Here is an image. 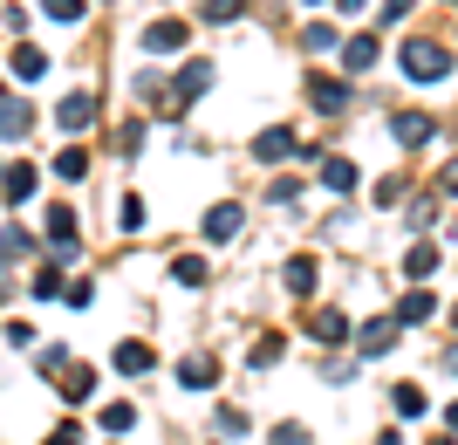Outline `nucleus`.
<instances>
[{
  "mask_svg": "<svg viewBox=\"0 0 458 445\" xmlns=\"http://www.w3.org/2000/svg\"><path fill=\"white\" fill-rule=\"evenodd\" d=\"M172 274L185 281V288H206V261H199V253H178V261H172Z\"/></svg>",
  "mask_w": 458,
  "mask_h": 445,
  "instance_id": "nucleus-23",
  "label": "nucleus"
},
{
  "mask_svg": "<svg viewBox=\"0 0 458 445\" xmlns=\"http://www.w3.org/2000/svg\"><path fill=\"white\" fill-rule=\"evenodd\" d=\"M144 48H165V56H172V48H185V21H151V28H144Z\"/></svg>",
  "mask_w": 458,
  "mask_h": 445,
  "instance_id": "nucleus-9",
  "label": "nucleus"
},
{
  "mask_svg": "<svg viewBox=\"0 0 458 445\" xmlns=\"http://www.w3.org/2000/svg\"><path fill=\"white\" fill-rule=\"evenodd\" d=\"M206 82H212V62H206V56H199V62H185V69H178V90H172V103H178V110H185V103L199 97Z\"/></svg>",
  "mask_w": 458,
  "mask_h": 445,
  "instance_id": "nucleus-7",
  "label": "nucleus"
},
{
  "mask_svg": "<svg viewBox=\"0 0 458 445\" xmlns=\"http://www.w3.org/2000/svg\"><path fill=\"white\" fill-rule=\"evenodd\" d=\"M308 165L322 172L328 193H356V165H349V158H308Z\"/></svg>",
  "mask_w": 458,
  "mask_h": 445,
  "instance_id": "nucleus-8",
  "label": "nucleus"
},
{
  "mask_svg": "<svg viewBox=\"0 0 458 445\" xmlns=\"http://www.w3.org/2000/svg\"><path fill=\"white\" fill-rule=\"evenodd\" d=\"M35 185H41L35 165H7V172H0V193H7V206H28V199H35Z\"/></svg>",
  "mask_w": 458,
  "mask_h": 445,
  "instance_id": "nucleus-3",
  "label": "nucleus"
},
{
  "mask_svg": "<svg viewBox=\"0 0 458 445\" xmlns=\"http://www.w3.org/2000/svg\"><path fill=\"white\" fill-rule=\"evenodd\" d=\"M55 390L69 398V405H82V398L96 390V377H89V370H69V384H55Z\"/></svg>",
  "mask_w": 458,
  "mask_h": 445,
  "instance_id": "nucleus-24",
  "label": "nucleus"
},
{
  "mask_svg": "<svg viewBox=\"0 0 458 445\" xmlns=\"http://www.w3.org/2000/svg\"><path fill=\"white\" fill-rule=\"evenodd\" d=\"M431 445H452V439H431Z\"/></svg>",
  "mask_w": 458,
  "mask_h": 445,
  "instance_id": "nucleus-41",
  "label": "nucleus"
},
{
  "mask_svg": "<svg viewBox=\"0 0 458 445\" xmlns=\"http://www.w3.org/2000/svg\"><path fill=\"white\" fill-rule=\"evenodd\" d=\"M390 343H397V322H363V336H356V349H363V356H383Z\"/></svg>",
  "mask_w": 458,
  "mask_h": 445,
  "instance_id": "nucleus-15",
  "label": "nucleus"
},
{
  "mask_svg": "<svg viewBox=\"0 0 458 445\" xmlns=\"http://www.w3.org/2000/svg\"><path fill=\"white\" fill-rule=\"evenodd\" d=\"M219 432H226V445H233V439H240V432H247V418H240V411L226 405V411H219Z\"/></svg>",
  "mask_w": 458,
  "mask_h": 445,
  "instance_id": "nucleus-34",
  "label": "nucleus"
},
{
  "mask_svg": "<svg viewBox=\"0 0 458 445\" xmlns=\"http://www.w3.org/2000/svg\"><path fill=\"white\" fill-rule=\"evenodd\" d=\"M403 274H411V281H431V274H438V247H431V240H418V247H411V261H403Z\"/></svg>",
  "mask_w": 458,
  "mask_h": 445,
  "instance_id": "nucleus-17",
  "label": "nucleus"
},
{
  "mask_svg": "<svg viewBox=\"0 0 458 445\" xmlns=\"http://www.w3.org/2000/svg\"><path fill=\"white\" fill-rule=\"evenodd\" d=\"M116 370H123V377H144V370H151V349H144V343H123V349H116Z\"/></svg>",
  "mask_w": 458,
  "mask_h": 445,
  "instance_id": "nucleus-20",
  "label": "nucleus"
},
{
  "mask_svg": "<svg viewBox=\"0 0 458 445\" xmlns=\"http://www.w3.org/2000/svg\"><path fill=\"white\" fill-rule=\"evenodd\" d=\"M116 213H123V219H116V227H123V233H137V227H144V199H123V206H116Z\"/></svg>",
  "mask_w": 458,
  "mask_h": 445,
  "instance_id": "nucleus-28",
  "label": "nucleus"
},
{
  "mask_svg": "<svg viewBox=\"0 0 458 445\" xmlns=\"http://www.w3.org/2000/svg\"><path fill=\"white\" fill-rule=\"evenodd\" d=\"M41 14H55V21H82V0H41Z\"/></svg>",
  "mask_w": 458,
  "mask_h": 445,
  "instance_id": "nucleus-32",
  "label": "nucleus"
},
{
  "mask_svg": "<svg viewBox=\"0 0 458 445\" xmlns=\"http://www.w3.org/2000/svg\"><path fill=\"white\" fill-rule=\"evenodd\" d=\"M445 193H458V158H452V165H445Z\"/></svg>",
  "mask_w": 458,
  "mask_h": 445,
  "instance_id": "nucleus-38",
  "label": "nucleus"
},
{
  "mask_svg": "<svg viewBox=\"0 0 458 445\" xmlns=\"http://www.w3.org/2000/svg\"><path fill=\"white\" fill-rule=\"evenodd\" d=\"M28 131H35L28 103H0V137H28Z\"/></svg>",
  "mask_w": 458,
  "mask_h": 445,
  "instance_id": "nucleus-19",
  "label": "nucleus"
},
{
  "mask_svg": "<svg viewBox=\"0 0 458 445\" xmlns=\"http://www.w3.org/2000/svg\"><path fill=\"white\" fill-rule=\"evenodd\" d=\"M403 76L411 82H445L452 76V56H445L438 41H411V48H403Z\"/></svg>",
  "mask_w": 458,
  "mask_h": 445,
  "instance_id": "nucleus-1",
  "label": "nucleus"
},
{
  "mask_svg": "<svg viewBox=\"0 0 458 445\" xmlns=\"http://www.w3.org/2000/svg\"><path fill=\"white\" fill-rule=\"evenodd\" d=\"M240 219H247V213H240V206H233V199H226V206H212V213L199 219V233H206L212 247H219V240H233V233H240Z\"/></svg>",
  "mask_w": 458,
  "mask_h": 445,
  "instance_id": "nucleus-4",
  "label": "nucleus"
},
{
  "mask_svg": "<svg viewBox=\"0 0 458 445\" xmlns=\"http://www.w3.org/2000/svg\"><path fill=\"white\" fill-rule=\"evenodd\" d=\"M431 315H438V295H431V288H411L397 302V322H431Z\"/></svg>",
  "mask_w": 458,
  "mask_h": 445,
  "instance_id": "nucleus-11",
  "label": "nucleus"
},
{
  "mask_svg": "<svg viewBox=\"0 0 458 445\" xmlns=\"http://www.w3.org/2000/svg\"><path fill=\"white\" fill-rule=\"evenodd\" d=\"M343 336H349L343 309H315V315H308V343H343Z\"/></svg>",
  "mask_w": 458,
  "mask_h": 445,
  "instance_id": "nucleus-5",
  "label": "nucleus"
},
{
  "mask_svg": "<svg viewBox=\"0 0 458 445\" xmlns=\"http://www.w3.org/2000/svg\"><path fill=\"white\" fill-rule=\"evenodd\" d=\"M131 425H137L131 405H103V432H131Z\"/></svg>",
  "mask_w": 458,
  "mask_h": 445,
  "instance_id": "nucleus-27",
  "label": "nucleus"
},
{
  "mask_svg": "<svg viewBox=\"0 0 458 445\" xmlns=\"http://www.w3.org/2000/svg\"><path fill=\"white\" fill-rule=\"evenodd\" d=\"M89 116H96V103H89V97H62L55 124H62V131H69V137H76V131H89Z\"/></svg>",
  "mask_w": 458,
  "mask_h": 445,
  "instance_id": "nucleus-12",
  "label": "nucleus"
},
{
  "mask_svg": "<svg viewBox=\"0 0 458 445\" xmlns=\"http://www.w3.org/2000/svg\"><path fill=\"white\" fill-rule=\"evenodd\" d=\"M41 227H48L55 253H69V247H76V213H69V206H48V219H41Z\"/></svg>",
  "mask_w": 458,
  "mask_h": 445,
  "instance_id": "nucleus-10",
  "label": "nucleus"
},
{
  "mask_svg": "<svg viewBox=\"0 0 458 445\" xmlns=\"http://www.w3.org/2000/svg\"><path fill=\"white\" fill-rule=\"evenodd\" d=\"M397 411H403V418H418V411H424V390L418 384H397Z\"/></svg>",
  "mask_w": 458,
  "mask_h": 445,
  "instance_id": "nucleus-31",
  "label": "nucleus"
},
{
  "mask_svg": "<svg viewBox=\"0 0 458 445\" xmlns=\"http://www.w3.org/2000/svg\"><path fill=\"white\" fill-rule=\"evenodd\" d=\"M41 445H82V425H55V432H48Z\"/></svg>",
  "mask_w": 458,
  "mask_h": 445,
  "instance_id": "nucleus-35",
  "label": "nucleus"
},
{
  "mask_svg": "<svg viewBox=\"0 0 458 445\" xmlns=\"http://www.w3.org/2000/svg\"><path fill=\"white\" fill-rule=\"evenodd\" d=\"M335 48H343V35H335L328 21H315V28H308V56H335Z\"/></svg>",
  "mask_w": 458,
  "mask_h": 445,
  "instance_id": "nucleus-22",
  "label": "nucleus"
},
{
  "mask_svg": "<svg viewBox=\"0 0 458 445\" xmlns=\"http://www.w3.org/2000/svg\"><path fill=\"white\" fill-rule=\"evenodd\" d=\"M308 97L322 103V110H343V103H349V82H335V76H315V82H308Z\"/></svg>",
  "mask_w": 458,
  "mask_h": 445,
  "instance_id": "nucleus-18",
  "label": "nucleus"
},
{
  "mask_svg": "<svg viewBox=\"0 0 458 445\" xmlns=\"http://www.w3.org/2000/svg\"><path fill=\"white\" fill-rule=\"evenodd\" d=\"M178 377H185V390H212V384H219V364H212V356H185Z\"/></svg>",
  "mask_w": 458,
  "mask_h": 445,
  "instance_id": "nucleus-13",
  "label": "nucleus"
},
{
  "mask_svg": "<svg viewBox=\"0 0 458 445\" xmlns=\"http://www.w3.org/2000/svg\"><path fill=\"white\" fill-rule=\"evenodd\" d=\"M294 151V131H260L253 137V158H260V165H274V158H287Z\"/></svg>",
  "mask_w": 458,
  "mask_h": 445,
  "instance_id": "nucleus-14",
  "label": "nucleus"
},
{
  "mask_svg": "<svg viewBox=\"0 0 458 445\" xmlns=\"http://www.w3.org/2000/svg\"><path fill=\"white\" fill-rule=\"evenodd\" d=\"M274 445H308V432L301 425H274Z\"/></svg>",
  "mask_w": 458,
  "mask_h": 445,
  "instance_id": "nucleus-36",
  "label": "nucleus"
},
{
  "mask_svg": "<svg viewBox=\"0 0 458 445\" xmlns=\"http://www.w3.org/2000/svg\"><path fill=\"white\" fill-rule=\"evenodd\" d=\"M206 21H240V0H206Z\"/></svg>",
  "mask_w": 458,
  "mask_h": 445,
  "instance_id": "nucleus-33",
  "label": "nucleus"
},
{
  "mask_svg": "<svg viewBox=\"0 0 458 445\" xmlns=\"http://www.w3.org/2000/svg\"><path fill=\"white\" fill-rule=\"evenodd\" d=\"M14 76H21V82L48 76V56H41V48H14Z\"/></svg>",
  "mask_w": 458,
  "mask_h": 445,
  "instance_id": "nucleus-21",
  "label": "nucleus"
},
{
  "mask_svg": "<svg viewBox=\"0 0 458 445\" xmlns=\"http://www.w3.org/2000/svg\"><path fill=\"white\" fill-rule=\"evenodd\" d=\"M28 295H41V302H48V295H62V274H55V268H41L35 281H28Z\"/></svg>",
  "mask_w": 458,
  "mask_h": 445,
  "instance_id": "nucleus-30",
  "label": "nucleus"
},
{
  "mask_svg": "<svg viewBox=\"0 0 458 445\" xmlns=\"http://www.w3.org/2000/svg\"><path fill=\"white\" fill-rule=\"evenodd\" d=\"M411 7H418V0H383V21H403Z\"/></svg>",
  "mask_w": 458,
  "mask_h": 445,
  "instance_id": "nucleus-37",
  "label": "nucleus"
},
{
  "mask_svg": "<svg viewBox=\"0 0 458 445\" xmlns=\"http://www.w3.org/2000/svg\"><path fill=\"white\" fill-rule=\"evenodd\" d=\"M62 364H69V349H62V343H48V349H35V370H41V377H48V370H62Z\"/></svg>",
  "mask_w": 458,
  "mask_h": 445,
  "instance_id": "nucleus-29",
  "label": "nucleus"
},
{
  "mask_svg": "<svg viewBox=\"0 0 458 445\" xmlns=\"http://www.w3.org/2000/svg\"><path fill=\"white\" fill-rule=\"evenodd\" d=\"M281 336H260V343H253V370H267V364H281Z\"/></svg>",
  "mask_w": 458,
  "mask_h": 445,
  "instance_id": "nucleus-26",
  "label": "nucleus"
},
{
  "mask_svg": "<svg viewBox=\"0 0 458 445\" xmlns=\"http://www.w3.org/2000/svg\"><path fill=\"white\" fill-rule=\"evenodd\" d=\"M445 425H452V432H458V405H452V411H445Z\"/></svg>",
  "mask_w": 458,
  "mask_h": 445,
  "instance_id": "nucleus-40",
  "label": "nucleus"
},
{
  "mask_svg": "<svg viewBox=\"0 0 458 445\" xmlns=\"http://www.w3.org/2000/svg\"><path fill=\"white\" fill-rule=\"evenodd\" d=\"M431 131H438V124H431L424 110H397V116H390V137H397V144H411V151H418V144H431Z\"/></svg>",
  "mask_w": 458,
  "mask_h": 445,
  "instance_id": "nucleus-2",
  "label": "nucleus"
},
{
  "mask_svg": "<svg viewBox=\"0 0 458 445\" xmlns=\"http://www.w3.org/2000/svg\"><path fill=\"white\" fill-rule=\"evenodd\" d=\"M55 172H62V178H82V172H89V151H82V144H69V151L55 158Z\"/></svg>",
  "mask_w": 458,
  "mask_h": 445,
  "instance_id": "nucleus-25",
  "label": "nucleus"
},
{
  "mask_svg": "<svg viewBox=\"0 0 458 445\" xmlns=\"http://www.w3.org/2000/svg\"><path fill=\"white\" fill-rule=\"evenodd\" d=\"M281 281H287V288H294V295H315V253H294Z\"/></svg>",
  "mask_w": 458,
  "mask_h": 445,
  "instance_id": "nucleus-16",
  "label": "nucleus"
},
{
  "mask_svg": "<svg viewBox=\"0 0 458 445\" xmlns=\"http://www.w3.org/2000/svg\"><path fill=\"white\" fill-rule=\"evenodd\" d=\"M343 7H349V14H363V7H369V0H343Z\"/></svg>",
  "mask_w": 458,
  "mask_h": 445,
  "instance_id": "nucleus-39",
  "label": "nucleus"
},
{
  "mask_svg": "<svg viewBox=\"0 0 458 445\" xmlns=\"http://www.w3.org/2000/svg\"><path fill=\"white\" fill-rule=\"evenodd\" d=\"M377 56H383V41H377V35H356V41L343 48V69H349V76H369V69H377Z\"/></svg>",
  "mask_w": 458,
  "mask_h": 445,
  "instance_id": "nucleus-6",
  "label": "nucleus"
}]
</instances>
